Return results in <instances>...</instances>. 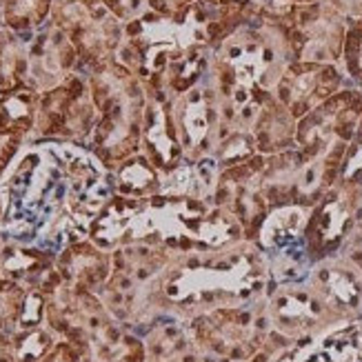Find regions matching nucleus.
<instances>
[{"label": "nucleus", "mask_w": 362, "mask_h": 362, "mask_svg": "<svg viewBox=\"0 0 362 362\" xmlns=\"http://www.w3.org/2000/svg\"><path fill=\"white\" fill-rule=\"evenodd\" d=\"M358 220H362V194H360V209H358Z\"/></svg>", "instance_id": "obj_41"}, {"label": "nucleus", "mask_w": 362, "mask_h": 362, "mask_svg": "<svg viewBox=\"0 0 362 362\" xmlns=\"http://www.w3.org/2000/svg\"><path fill=\"white\" fill-rule=\"evenodd\" d=\"M362 118V89L344 87L313 107L296 124V147L316 158L334 149H347Z\"/></svg>", "instance_id": "obj_8"}, {"label": "nucleus", "mask_w": 362, "mask_h": 362, "mask_svg": "<svg viewBox=\"0 0 362 362\" xmlns=\"http://www.w3.org/2000/svg\"><path fill=\"white\" fill-rule=\"evenodd\" d=\"M296 124L298 120L291 116L289 109L282 105L274 93L260 107L254 120V143L256 151L262 156H274L296 147Z\"/></svg>", "instance_id": "obj_23"}, {"label": "nucleus", "mask_w": 362, "mask_h": 362, "mask_svg": "<svg viewBox=\"0 0 362 362\" xmlns=\"http://www.w3.org/2000/svg\"><path fill=\"white\" fill-rule=\"evenodd\" d=\"M305 171H307V156L298 147L274 156H264L262 189L272 209L289 207V204L300 207Z\"/></svg>", "instance_id": "obj_21"}, {"label": "nucleus", "mask_w": 362, "mask_h": 362, "mask_svg": "<svg viewBox=\"0 0 362 362\" xmlns=\"http://www.w3.org/2000/svg\"><path fill=\"white\" fill-rule=\"evenodd\" d=\"M112 185L114 194L127 196V198H149L160 194L163 176L160 171L151 165V160L140 151L124 163H120L112 171Z\"/></svg>", "instance_id": "obj_25"}, {"label": "nucleus", "mask_w": 362, "mask_h": 362, "mask_svg": "<svg viewBox=\"0 0 362 362\" xmlns=\"http://www.w3.org/2000/svg\"><path fill=\"white\" fill-rule=\"evenodd\" d=\"M0 105H3V96H0Z\"/></svg>", "instance_id": "obj_42"}, {"label": "nucleus", "mask_w": 362, "mask_h": 362, "mask_svg": "<svg viewBox=\"0 0 362 362\" xmlns=\"http://www.w3.org/2000/svg\"><path fill=\"white\" fill-rule=\"evenodd\" d=\"M340 67L344 78L351 87L362 89V18L347 23V34H344Z\"/></svg>", "instance_id": "obj_30"}, {"label": "nucleus", "mask_w": 362, "mask_h": 362, "mask_svg": "<svg viewBox=\"0 0 362 362\" xmlns=\"http://www.w3.org/2000/svg\"><path fill=\"white\" fill-rule=\"evenodd\" d=\"M362 189L338 180L329 192L309 209L305 225V243L313 262L334 258L347 243L358 223Z\"/></svg>", "instance_id": "obj_13"}, {"label": "nucleus", "mask_w": 362, "mask_h": 362, "mask_svg": "<svg viewBox=\"0 0 362 362\" xmlns=\"http://www.w3.org/2000/svg\"><path fill=\"white\" fill-rule=\"evenodd\" d=\"M93 124H96V105L89 89L87 74L76 71L38 98L36 124L29 143L58 140V143L89 145Z\"/></svg>", "instance_id": "obj_7"}, {"label": "nucleus", "mask_w": 362, "mask_h": 362, "mask_svg": "<svg viewBox=\"0 0 362 362\" xmlns=\"http://www.w3.org/2000/svg\"><path fill=\"white\" fill-rule=\"evenodd\" d=\"M56 269L65 285L98 293L112 276V251L98 247L89 238L78 240L56 256Z\"/></svg>", "instance_id": "obj_19"}, {"label": "nucleus", "mask_w": 362, "mask_h": 362, "mask_svg": "<svg viewBox=\"0 0 362 362\" xmlns=\"http://www.w3.org/2000/svg\"><path fill=\"white\" fill-rule=\"evenodd\" d=\"M89 240L107 251L134 243L198 251L245 240V233L238 220L216 207L214 200L171 194L149 198L114 194L91 220Z\"/></svg>", "instance_id": "obj_1"}, {"label": "nucleus", "mask_w": 362, "mask_h": 362, "mask_svg": "<svg viewBox=\"0 0 362 362\" xmlns=\"http://www.w3.org/2000/svg\"><path fill=\"white\" fill-rule=\"evenodd\" d=\"M198 0H149V9L153 13L167 16V18H176L196 7Z\"/></svg>", "instance_id": "obj_34"}, {"label": "nucleus", "mask_w": 362, "mask_h": 362, "mask_svg": "<svg viewBox=\"0 0 362 362\" xmlns=\"http://www.w3.org/2000/svg\"><path fill=\"white\" fill-rule=\"evenodd\" d=\"M3 216H5V198L3 192H0V225H3Z\"/></svg>", "instance_id": "obj_38"}, {"label": "nucleus", "mask_w": 362, "mask_h": 362, "mask_svg": "<svg viewBox=\"0 0 362 362\" xmlns=\"http://www.w3.org/2000/svg\"><path fill=\"white\" fill-rule=\"evenodd\" d=\"M0 278L18 282L25 289H38L45 293L60 278L56 269V254L34 245L5 240Z\"/></svg>", "instance_id": "obj_20"}, {"label": "nucleus", "mask_w": 362, "mask_h": 362, "mask_svg": "<svg viewBox=\"0 0 362 362\" xmlns=\"http://www.w3.org/2000/svg\"><path fill=\"white\" fill-rule=\"evenodd\" d=\"M347 18L325 0L293 5L287 16L293 62H332L340 65Z\"/></svg>", "instance_id": "obj_10"}, {"label": "nucleus", "mask_w": 362, "mask_h": 362, "mask_svg": "<svg viewBox=\"0 0 362 362\" xmlns=\"http://www.w3.org/2000/svg\"><path fill=\"white\" fill-rule=\"evenodd\" d=\"M38 98L40 93L29 87L3 96V105H0V180L7 176V171L34 134Z\"/></svg>", "instance_id": "obj_18"}, {"label": "nucleus", "mask_w": 362, "mask_h": 362, "mask_svg": "<svg viewBox=\"0 0 362 362\" xmlns=\"http://www.w3.org/2000/svg\"><path fill=\"white\" fill-rule=\"evenodd\" d=\"M103 5L124 25L132 23V21H138L140 16L151 11L149 0H103Z\"/></svg>", "instance_id": "obj_32"}, {"label": "nucleus", "mask_w": 362, "mask_h": 362, "mask_svg": "<svg viewBox=\"0 0 362 362\" xmlns=\"http://www.w3.org/2000/svg\"><path fill=\"white\" fill-rule=\"evenodd\" d=\"M29 289L7 278H0V329L3 332H13L16 325L21 322L23 309L27 303Z\"/></svg>", "instance_id": "obj_31"}, {"label": "nucleus", "mask_w": 362, "mask_h": 362, "mask_svg": "<svg viewBox=\"0 0 362 362\" xmlns=\"http://www.w3.org/2000/svg\"><path fill=\"white\" fill-rule=\"evenodd\" d=\"M349 87L340 65L332 62H291L280 76L274 96L285 105L296 120L309 114L340 89Z\"/></svg>", "instance_id": "obj_14"}, {"label": "nucleus", "mask_w": 362, "mask_h": 362, "mask_svg": "<svg viewBox=\"0 0 362 362\" xmlns=\"http://www.w3.org/2000/svg\"><path fill=\"white\" fill-rule=\"evenodd\" d=\"M52 23L65 31L76 47L83 74L116 60L124 40V23L103 0H54Z\"/></svg>", "instance_id": "obj_6"}, {"label": "nucleus", "mask_w": 362, "mask_h": 362, "mask_svg": "<svg viewBox=\"0 0 362 362\" xmlns=\"http://www.w3.org/2000/svg\"><path fill=\"white\" fill-rule=\"evenodd\" d=\"M11 338H13L16 362H36L49 354L60 340L58 334L52 332L47 325L25 329V332H16L11 334Z\"/></svg>", "instance_id": "obj_29"}, {"label": "nucleus", "mask_w": 362, "mask_h": 362, "mask_svg": "<svg viewBox=\"0 0 362 362\" xmlns=\"http://www.w3.org/2000/svg\"><path fill=\"white\" fill-rule=\"evenodd\" d=\"M264 298L251 305L211 309L192 318L187 327L214 362H249L272 332Z\"/></svg>", "instance_id": "obj_5"}, {"label": "nucleus", "mask_w": 362, "mask_h": 362, "mask_svg": "<svg viewBox=\"0 0 362 362\" xmlns=\"http://www.w3.org/2000/svg\"><path fill=\"white\" fill-rule=\"evenodd\" d=\"M264 307L274 332L298 342L318 340L334 329L344 327V322L320 303V298L311 291L307 282L269 289Z\"/></svg>", "instance_id": "obj_11"}, {"label": "nucleus", "mask_w": 362, "mask_h": 362, "mask_svg": "<svg viewBox=\"0 0 362 362\" xmlns=\"http://www.w3.org/2000/svg\"><path fill=\"white\" fill-rule=\"evenodd\" d=\"M0 362H16L13 338L9 332H3V329H0Z\"/></svg>", "instance_id": "obj_37"}, {"label": "nucleus", "mask_w": 362, "mask_h": 362, "mask_svg": "<svg viewBox=\"0 0 362 362\" xmlns=\"http://www.w3.org/2000/svg\"><path fill=\"white\" fill-rule=\"evenodd\" d=\"M309 218V209L305 207H278L267 216L264 225L256 238V247L264 256L276 254V251L289 249L293 245L305 243V225Z\"/></svg>", "instance_id": "obj_24"}, {"label": "nucleus", "mask_w": 362, "mask_h": 362, "mask_svg": "<svg viewBox=\"0 0 362 362\" xmlns=\"http://www.w3.org/2000/svg\"><path fill=\"white\" fill-rule=\"evenodd\" d=\"M140 151L160 171L163 178L185 163V151L178 138L174 112H171V96L165 91H147Z\"/></svg>", "instance_id": "obj_17"}, {"label": "nucleus", "mask_w": 362, "mask_h": 362, "mask_svg": "<svg viewBox=\"0 0 362 362\" xmlns=\"http://www.w3.org/2000/svg\"><path fill=\"white\" fill-rule=\"evenodd\" d=\"M334 9H338L347 21L362 18V0H325Z\"/></svg>", "instance_id": "obj_36"}, {"label": "nucleus", "mask_w": 362, "mask_h": 362, "mask_svg": "<svg viewBox=\"0 0 362 362\" xmlns=\"http://www.w3.org/2000/svg\"><path fill=\"white\" fill-rule=\"evenodd\" d=\"M204 23L207 11L200 3L176 18L147 11L124 25L116 60L132 69L147 91L180 96L209 76L211 47Z\"/></svg>", "instance_id": "obj_3"}, {"label": "nucleus", "mask_w": 362, "mask_h": 362, "mask_svg": "<svg viewBox=\"0 0 362 362\" xmlns=\"http://www.w3.org/2000/svg\"><path fill=\"white\" fill-rule=\"evenodd\" d=\"M262 153L251 156V158L227 169H220L211 194L216 207L225 209L229 216L238 220L245 240L249 243H256L267 216L272 214V207L267 202L262 189Z\"/></svg>", "instance_id": "obj_9"}, {"label": "nucleus", "mask_w": 362, "mask_h": 362, "mask_svg": "<svg viewBox=\"0 0 362 362\" xmlns=\"http://www.w3.org/2000/svg\"><path fill=\"white\" fill-rule=\"evenodd\" d=\"M307 285L338 320L362 322V274L349 260L334 256L316 262Z\"/></svg>", "instance_id": "obj_16"}, {"label": "nucleus", "mask_w": 362, "mask_h": 362, "mask_svg": "<svg viewBox=\"0 0 362 362\" xmlns=\"http://www.w3.org/2000/svg\"><path fill=\"white\" fill-rule=\"evenodd\" d=\"M338 256H342L344 260H349L356 269L362 274V220H358V223H356V227L351 229L349 238H347V243L342 245Z\"/></svg>", "instance_id": "obj_33"}, {"label": "nucleus", "mask_w": 362, "mask_h": 362, "mask_svg": "<svg viewBox=\"0 0 362 362\" xmlns=\"http://www.w3.org/2000/svg\"><path fill=\"white\" fill-rule=\"evenodd\" d=\"M3 3H5V0H0V27H5L3 25Z\"/></svg>", "instance_id": "obj_39"}, {"label": "nucleus", "mask_w": 362, "mask_h": 362, "mask_svg": "<svg viewBox=\"0 0 362 362\" xmlns=\"http://www.w3.org/2000/svg\"><path fill=\"white\" fill-rule=\"evenodd\" d=\"M3 245H5V240H3V235H0V260H3Z\"/></svg>", "instance_id": "obj_40"}, {"label": "nucleus", "mask_w": 362, "mask_h": 362, "mask_svg": "<svg viewBox=\"0 0 362 362\" xmlns=\"http://www.w3.org/2000/svg\"><path fill=\"white\" fill-rule=\"evenodd\" d=\"M145 340V362H214L204 354L187 322L163 318L143 336Z\"/></svg>", "instance_id": "obj_22"}, {"label": "nucleus", "mask_w": 362, "mask_h": 362, "mask_svg": "<svg viewBox=\"0 0 362 362\" xmlns=\"http://www.w3.org/2000/svg\"><path fill=\"white\" fill-rule=\"evenodd\" d=\"M171 112H174L185 160H214L223 114H220V100L209 76L189 91L171 98Z\"/></svg>", "instance_id": "obj_12"}, {"label": "nucleus", "mask_w": 362, "mask_h": 362, "mask_svg": "<svg viewBox=\"0 0 362 362\" xmlns=\"http://www.w3.org/2000/svg\"><path fill=\"white\" fill-rule=\"evenodd\" d=\"M36 362H81V358L67 340H58L56 347Z\"/></svg>", "instance_id": "obj_35"}, {"label": "nucleus", "mask_w": 362, "mask_h": 362, "mask_svg": "<svg viewBox=\"0 0 362 362\" xmlns=\"http://www.w3.org/2000/svg\"><path fill=\"white\" fill-rule=\"evenodd\" d=\"M269 293V267L256 243L176 251L160 278L165 318L189 322L218 307L258 303Z\"/></svg>", "instance_id": "obj_2"}, {"label": "nucleus", "mask_w": 362, "mask_h": 362, "mask_svg": "<svg viewBox=\"0 0 362 362\" xmlns=\"http://www.w3.org/2000/svg\"><path fill=\"white\" fill-rule=\"evenodd\" d=\"M54 0H5L3 25L16 34H34L52 18Z\"/></svg>", "instance_id": "obj_28"}, {"label": "nucleus", "mask_w": 362, "mask_h": 362, "mask_svg": "<svg viewBox=\"0 0 362 362\" xmlns=\"http://www.w3.org/2000/svg\"><path fill=\"white\" fill-rule=\"evenodd\" d=\"M81 71V58L67 34L58 25L45 23L27 36V87L49 91L71 74Z\"/></svg>", "instance_id": "obj_15"}, {"label": "nucleus", "mask_w": 362, "mask_h": 362, "mask_svg": "<svg viewBox=\"0 0 362 362\" xmlns=\"http://www.w3.org/2000/svg\"><path fill=\"white\" fill-rule=\"evenodd\" d=\"M202 9L207 11V40L214 49L216 45L231 36L247 21V9L251 0H198Z\"/></svg>", "instance_id": "obj_27"}, {"label": "nucleus", "mask_w": 362, "mask_h": 362, "mask_svg": "<svg viewBox=\"0 0 362 362\" xmlns=\"http://www.w3.org/2000/svg\"><path fill=\"white\" fill-rule=\"evenodd\" d=\"M85 74L96 105V124L87 149L107 171H114L143 147L147 89L118 60H109Z\"/></svg>", "instance_id": "obj_4"}, {"label": "nucleus", "mask_w": 362, "mask_h": 362, "mask_svg": "<svg viewBox=\"0 0 362 362\" xmlns=\"http://www.w3.org/2000/svg\"><path fill=\"white\" fill-rule=\"evenodd\" d=\"M27 36L0 27V96L27 87Z\"/></svg>", "instance_id": "obj_26"}]
</instances>
